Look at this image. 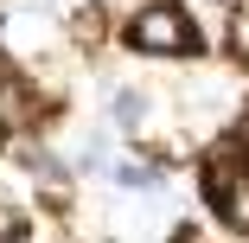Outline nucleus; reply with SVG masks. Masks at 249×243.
I'll return each instance as SVG.
<instances>
[{
    "label": "nucleus",
    "mask_w": 249,
    "mask_h": 243,
    "mask_svg": "<svg viewBox=\"0 0 249 243\" xmlns=\"http://www.w3.org/2000/svg\"><path fill=\"white\" fill-rule=\"evenodd\" d=\"M128 38L141 45V52H192V19L173 7V0H154L147 13H134V26H128Z\"/></svg>",
    "instance_id": "f257e3e1"
},
{
    "label": "nucleus",
    "mask_w": 249,
    "mask_h": 243,
    "mask_svg": "<svg viewBox=\"0 0 249 243\" xmlns=\"http://www.w3.org/2000/svg\"><path fill=\"white\" fill-rule=\"evenodd\" d=\"M141 115H147V103H141V90H122V96H115V122H122V128H134Z\"/></svg>",
    "instance_id": "f03ea898"
},
{
    "label": "nucleus",
    "mask_w": 249,
    "mask_h": 243,
    "mask_svg": "<svg viewBox=\"0 0 249 243\" xmlns=\"http://www.w3.org/2000/svg\"><path fill=\"white\" fill-rule=\"evenodd\" d=\"M19 237H26V230H19V218H13V211H0V243H19Z\"/></svg>",
    "instance_id": "7ed1b4c3"
},
{
    "label": "nucleus",
    "mask_w": 249,
    "mask_h": 243,
    "mask_svg": "<svg viewBox=\"0 0 249 243\" xmlns=\"http://www.w3.org/2000/svg\"><path fill=\"white\" fill-rule=\"evenodd\" d=\"M236 154L249 160V115H243V128H236Z\"/></svg>",
    "instance_id": "20e7f679"
}]
</instances>
